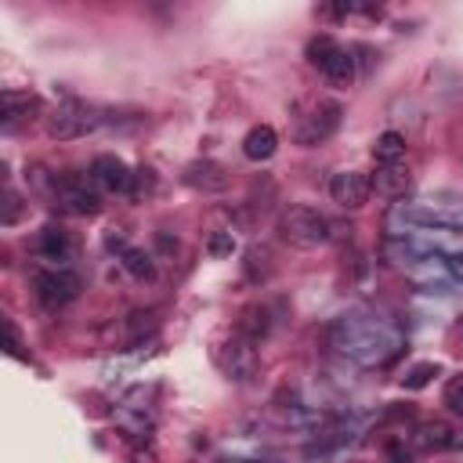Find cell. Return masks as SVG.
<instances>
[{"mask_svg": "<svg viewBox=\"0 0 463 463\" xmlns=\"http://www.w3.org/2000/svg\"><path fill=\"white\" fill-rule=\"evenodd\" d=\"M409 441L420 452H445V449H456L459 445V434L449 423H441V420H423V423L412 427Z\"/></svg>", "mask_w": 463, "mask_h": 463, "instance_id": "obj_12", "label": "cell"}, {"mask_svg": "<svg viewBox=\"0 0 463 463\" xmlns=\"http://www.w3.org/2000/svg\"><path fill=\"white\" fill-rule=\"evenodd\" d=\"M369 184H373V192L380 199H405L412 192V174L402 170L398 163L394 166H376L373 177H369Z\"/></svg>", "mask_w": 463, "mask_h": 463, "instance_id": "obj_14", "label": "cell"}, {"mask_svg": "<svg viewBox=\"0 0 463 463\" xmlns=\"http://www.w3.org/2000/svg\"><path fill=\"white\" fill-rule=\"evenodd\" d=\"M184 184L188 188H195V192H206V195H217V192H224L228 188V170L221 166V163H213V159H195V163H188L184 166Z\"/></svg>", "mask_w": 463, "mask_h": 463, "instance_id": "obj_11", "label": "cell"}, {"mask_svg": "<svg viewBox=\"0 0 463 463\" xmlns=\"http://www.w3.org/2000/svg\"><path fill=\"white\" fill-rule=\"evenodd\" d=\"M441 402H445V409H449V412L463 416V376H452V380L445 383V394H441Z\"/></svg>", "mask_w": 463, "mask_h": 463, "instance_id": "obj_22", "label": "cell"}, {"mask_svg": "<svg viewBox=\"0 0 463 463\" xmlns=\"http://www.w3.org/2000/svg\"><path fill=\"white\" fill-rule=\"evenodd\" d=\"M80 289H83V279L69 268H40L33 275V293L47 311H58V307L72 304L80 297Z\"/></svg>", "mask_w": 463, "mask_h": 463, "instance_id": "obj_5", "label": "cell"}, {"mask_svg": "<svg viewBox=\"0 0 463 463\" xmlns=\"http://www.w3.org/2000/svg\"><path fill=\"white\" fill-rule=\"evenodd\" d=\"M336 347H340L344 354H351V358L373 365V362H387V358L402 347V336H398L391 326L376 322V318L351 315V318H344V322L336 326Z\"/></svg>", "mask_w": 463, "mask_h": 463, "instance_id": "obj_1", "label": "cell"}, {"mask_svg": "<svg viewBox=\"0 0 463 463\" xmlns=\"http://www.w3.org/2000/svg\"><path fill=\"white\" fill-rule=\"evenodd\" d=\"M36 257L47 260V268H69V260H72V239L61 228L47 224L40 232V239H36Z\"/></svg>", "mask_w": 463, "mask_h": 463, "instance_id": "obj_13", "label": "cell"}, {"mask_svg": "<svg viewBox=\"0 0 463 463\" xmlns=\"http://www.w3.org/2000/svg\"><path fill=\"white\" fill-rule=\"evenodd\" d=\"M279 235H282V242H289L297 250H315V246L329 242V221H326V213H318L311 206H289L279 217Z\"/></svg>", "mask_w": 463, "mask_h": 463, "instance_id": "obj_3", "label": "cell"}, {"mask_svg": "<svg viewBox=\"0 0 463 463\" xmlns=\"http://www.w3.org/2000/svg\"><path fill=\"white\" fill-rule=\"evenodd\" d=\"M40 112V98L29 90H4V130H14L22 119Z\"/></svg>", "mask_w": 463, "mask_h": 463, "instance_id": "obj_16", "label": "cell"}, {"mask_svg": "<svg viewBox=\"0 0 463 463\" xmlns=\"http://www.w3.org/2000/svg\"><path fill=\"white\" fill-rule=\"evenodd\" d=\"M430 376H438V365H434V362H420V365H412V369L402 376V387H405V391H423V387L430 383Z\"/></svg>", "mask_w": 463, "mask_h": 463, "instance_id": "obj_20", "label": "cell"}, {"mask_svg": "<svg viewBox=\"0 0 463 463\" xmlns=\"http://www.w3.org/2000/svg\"><path fill=\"white\" fill-rule=\"evenodd\" d=\"M329 195H333L336 206H344V210H358V206L369 203L373 184H369V177H365L362 170H336V174L329 177Z\"/></svg>", "mask_w": 463, "mask_h": 463, "instance_id": "obj_10", "label": "cell"}, {"mask_svg": "<svg viewBox=\"0 0 463 463\" xmlns=\"http://www.w3.org/2000/svg\"><path fill=\"white\" fill-rule=\"evenodd\" d=\"M51 199L58 210L72 213V217H94L101 210V195H98V184L87 181L83 174L76 170H65L51 181Z\"/></svg>", "mask_w": 463, "mask_h": 463, "instance_id": "obj_2", "label": "cell"}, {"mask_svg": "<svg viewBox=\"0 0 463 463\" xmlns=\"http://www.w3.org/2000/svg\"><path fill=\"white\" fill-rule=\"evenodd\" d=\"M449 271H452L456 279H463V253H452V257H449Z\"/></svg>", "mask_w": 463, "mask_h": 463, "instance_id": "obj_24", "label": "cell"}, {"mask_svg": "<svg viewBox=\"0 0 463 463\" xmlns=\"http://www.w3.org/2000/svg\"><path fill=\"white\" fill-rule=\"evenodd\" d=\"M373 159L376 166H394L405 159V137L398 130H383L376 141H373Z\"/></svg>", "mask_w": 463, "mask_h": 463, "instance_id": "obj_18", "label": "cell"}, {"mask_svg": "<svg viewBox=\"0 0 463 463\" xmlns=\"http://www.w3.org/2000/svg\"><path fill=\"white\" fill-rule=\"evenodd\" d=\"M206 253H210V257H232V253H235V235H232V232H210Z\"/></svg>", "mask_w": 463, "mask_h": 463, "instance_id": "obj_21", "label": "cell"}, {"mask_svg": "<svg viewBox=\"0 0 463 463\" xmlns=\"http://www.w3.org/2000/svg\"><path fill=\"white\" fill-rule=\"evenodd\" d=\"M18 217H22V199H18V195H14L11 188H7V192H4V213H0V221H4L7 228H11V224H14Z\"/></svg>", "mask_w": 463, "mask_h": 463, "instance_id": "obj_23", "label": "cell"}, {"mask_svg": "<svg viewBox=\"0 0 463 463\" xmlns=\"http://www.w3.org/2000/svg\"><path fill=\"white\" fill-rule=\"evenodd\" d=\"M119 260H123V268H127L134 279H152V275H156L152 257H148L145 250H137V246H127V250L119 253Z\"/></svg>", "mask_w": 463, "mask_h": 463, "instance_id": "obj_19", "label": "cell"}, {"mask_svg": "<svg viewBox=\"0 0 463 463\" xmlns=\"http://www.w3.org/2000/svg\"><path fill=\"white\" fill-rule=\"evenodd\" d=\"M217 365L224 369L228 380L235 383H250L260 369V354H257V344L246 340L242 333H232L221 347H217Z\"/></svg>", "mask_w": 463, "mask_h": 463, "instance_id": "obj_6", "label": "cell"}, {"mask_svg": "<svg viewBox=\"0 0 463 463\" xmlns=\"http://www.w3.org/2000/svg\"><path fill=\"white\" fill-rule=\"evenodd\" d=\"M275 148H279V134H275V127H268V123L250 127V130H246V137H242V156H246V159H253V163L271 159V156H275Z\"/></svg>", "mask_w": 463, "mask_h": 463, "instance_id": "obj_15", "label": "cell"}, {"mask_svg": "<svg viewBox=\"0 0 463 463\" xmlns=\"http://www.w3.org/2000/svg\"><path fill=\"white\" fill-rule=\"evenodd\" d=\"M90 181L109 195H134V170L119 156H94Z\"/></svg>", "mask_w": 463, "mask_h": 463, "instance_id": "obj_9", "label": "cell"}, {"mask_svg": "<svg viewBox=\"0 0 463 463\" xmlns=\"http://www.w3.org/2000/svg\"><path fill=\"white\" fill-rule=\"evenodd\" d=\"M235 333H242L246 340L260 344V340H264V336L271 333V311H268L264 304H250V307L242 311V318H239Z\"/></svg>", "mask_w": 463, "mask_h": 463, "instance_id": "obj_17", "label": "cell"}, {"mask_svg": "<svg viewBox=\"0 0 463 463\" xmlns=\"http://www.w3.org/2000/svg\"><path fill=\"white\" fill-rule=\"evenodd\" d=\"M98 127H101V116L87 105H76V101H65L47 116V134L54 141H76V137L94 134Z\"/></svg>", "mask_w": 463, "mask_h": 463, "instance_id": "obj_7", "label": "cell"}, {"mask_svg": "<svg viewBox=\"0 0 463 463\" xmlns=\"http://www.w3.org/2000/svg\"><path fill=\"white\" fill-rule=\"evenodd\" d=\"M307 61L333 83V87H347L354 80V58L347 47H340L333 36H315L307 43Z\"/></svg>", "mask_w": 463, "mask_h": 463, "instance_id": "obj_4", "label": "cell"}, {"mask_svg": "<svg viewBox=\"0 0 463 463\" xmlns=\"http://www.w3.org/2000/svg\"><path fill=\"white\" fill-rule=\"evenodd\" d=\"M340 116H344V105L340 101H318L307 116H300V123L293 130V141L300 148H315V145L329 141L336 134V127H340Z\"/></svg>", "mask_w": 463, "mask_h": 463, "instance_id": "obj_8", "label": "cell"}]
</instances>
